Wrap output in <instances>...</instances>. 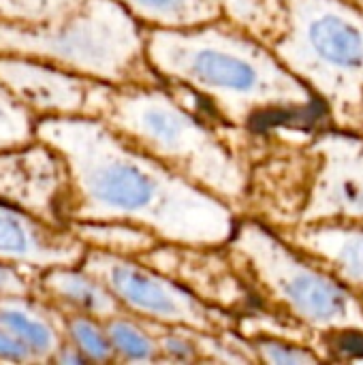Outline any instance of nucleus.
<instances>
[{
  "mask_svg": "<svg viewBox=\"0 0 363 365\" xmlns=\"http://www.w3.org/2000/svg\"><path fill=\"white\" fill-rule=\"evenodd\" d=\"M79 265L111 291L126 314L145 319L154 325L212 336L227 334L233 327V321L225 310L210 306L139 257L88 248Z\"/></svg>",
  "mask_w": 363,
  "mask_h": 365,
  "instance_id": "nucleus-7",
  "label": "nucleus"
},
{
  "mask_svg": "<svg viewBox=\"0 0 363 365\" xmlns=\"http://www.w3.org/2000/svg\"><path fill=\"white\" fill-rule=\"evenodd\" d=\"M0 53L36 58L109 86L160 83L148 60L145 26L118 0H83L39 26L0 19Z\"/></svg>",
  "mask_w": 363,
  "mask_h": 365,
  "instance_id": "nucleus-3",
  "label": "nucleus"
},
{
  "mask_svg": "<svg viewBox=\"0 0 363 365\" xmlns=\"http://www.w3.org/2000/svg\"><path fill=\"white\" fill-rule=\"evenodd\" d=\"M88 246L68 229L43 222L0 201V261L49 269L79 265Z\"/></svg>",
  "mask_w": 363,
  "mask_h": 365,
  "instance_id": "nucleus-12",
  "label": "nucleus"
},
{
  "mask_svg": "<svg viewBox=\"0 0 363 365\" xmlns=\"http://www.w3.org/2000/svg\"><path fill=\"white\" fill-rule=\"evenodd\" d=\"M68 229L88 246L124 257H145L163 244L152 231L131 222H71Z\"/></svg>",
  "mask_w": 363,
  "mask_h": 365,
  "instance_id": "nucleus-17",
  "label": "nucleus"
},
{
  "mask_svg": "<svg viewBox=\"0 0 363 365\" xmlns=\"http://www.w3.org/2000/svg\"><path fill=\"white\" fill-rule=\"evenodd\" d=\"M158 346L160 355L173 361H193L199 355V342L197 334L188 329L169 327L167 334H158Z\"/></svg>",
  "mask_w": 363,
  "mask_h": 365,
  "instance_id": "nucleus-25",
  "label": "nucleus"
},
{
  "mask_svg": "<svg viewBox=\"0 0 363 365\" xmlns=\"http://www.w3.org/2000/svg\"><path fill=\"white\" fill-rule=\"evenodd\" d=\"M109 340L116 351V359L131 364H148L160 357L158 338L150 334L133 314H116L105 321Z\"/></svg>",
  "mask_w": 363,
  "mask_h": 365,
  "instance_id": "nucleus-19",
  "label": "nucleus"
},
{
  "mask_svg": "<svg viewBox=\"0 0 363 365\" xmlns=\"http://www.w3.org/2000/svg\"><path fill=\"white\" fill-rule=\"evenodd\" d=\"M231 255L276 310L317 334H363V299L323 263L259 222L235 229Z\"/></svg>",
  "mask_w": 363,
  "mask_h": 365,
  "instance_id": "nucleus-6",
  "label": "nucleus"
},
{
  "mask_svg": "<svg viewBox=\"0 0 363 365\" xmlns=\"http://www.w3.org/2000/svg\"><path fill=\"white\" fill-rule=\"evenodd\" d=\"M223 17L248 34L272 43L282 28L280 0H218Z\"/></svg>",
  "mask_w": 363,
  "mask_h": 365,
  "instance_id": "nucleus-18",
  "label": "nucleus"
},
{
  "mask_svg": "<svg viewBox=\"0 0 363 365\" xmlns=\"http://www.w3.org/2000/svg\"><path fill=\"white\" fill-rule=\"evenodd\" d=\"M0 323L11 329L36 357V364L51 361L66 340L64 312L43 295L0 299Z\"/></svg>",
  "mask_w": 363,
  "mask_h": 365,
  "instance_id": "nucleus-15",
  "label": "nucleus"
},
{
  "mask_svg": "<svg viewBox=\"0 0 363 365\" xmlns=\"http://www.w3.org/2000/svg\"><path fill=\"white\" fill-rule=\"evenodd\" d=\"M36 139L56 148L71 173V222H131L163 244L220 248L237 222L233 205L188 182L103 118H39Z\"/></svg>",
  "mask_w": 363,
  "mask_h": 365,
  "instance_id": "nucleus-1",
  "label": "nucleus"
},
{
  "mask_svg": "<svg viewBox=\"0 0 363 365\" xmlns=\"http://www.w3.org/2000/svg\"><path fill=\"white\" fill-rule=\"evenodd\" d=\"M0 201L43 222L68 227L71 173L62 154L41 139L2 150Z\"/></svg>",
  "mask_w": 363,
  "mask_h": 365,
  "instance_id": "nucleus-8",
  "label": "nucleus"
},
{
  "mask_svg": "<svg viewBox=\"0 0 363 365\" xmlns=\"http://www.w3.org/2000/svg\"><path fill=\"white\" fill-rule=\"evenodd\" d=\"M36 122L39 118L0 81V152L36 139Z\"/></svg>",
  "mask_w": 363,
  "mask_h": 365,
  "instance_id": "nucleus-21",
  "label": "nucleus"
},
{
  "mask_svg": "<svg viewBox=\"0 0 363 365\" xmlns=\"http://www.w3.org/2000/svg\"><path fill=\"white\" fill-rule=\"evenodd\" d=\"M312 154L319 169L302 210V225L363 222V137L355 130L323 133Z\"/></svg>",
  "mask_w": 363,
  "mask_h": 365,
  "instance_id": "nucleus-10",
  "label": "nucleus"
},
{
  "mask_svg": "<svg viewBox=\"0 0 363 365\" xmlns=\"http://www.w3.org/2000/svg\"><path fill=\"white\" fill-rule=\"evenodd\" d=\"M101 118L137 148L229 205L246 197L248 173L242 160L160 83L113 86Z\"/></svg>",
  "mask_w": 363,
  "mask_h": 365,
  "instance_id": "nucleus-4",
  "label": "nucleus"
},
{
  "mask_svg": "<svg viewBox=\"0 0 363 365\" xmlns=\"http://www.w3.org/2000/svg\"><path fill=\"white\" fill-rule=\"evenodd\" d=\"M270 43L342 130L363 133V6L353 0H280Z\"/></svg>",
  "mask_w": 363,
  "mask_h": 365,
  "instance_id": "nucleus-5",
  "label": "nucleus"
},
{
  "mask_svg": "<svg viewBox=\"0 0 363 365\" xmlns=\"http://www.w3.org/2000/svg\"><path fill=\"white\" fill-rule=\"evenodd\" d=\"M64 331L66 340L81 351L86 361L105 364L116 359V351L109 340L105 321L83 312H64Z\"/></svg>",
  "mask_w": 363,
  "mask_h": 365,
  "instance_id": "nucleus-20",
  "label": "nucleus"
},
{
  "mask_svg": "<svg viewBox=\"0 0 363 365\" xmlns=\"http://www.w3.org/2000/svg\"><path fill=\"white\" fill-rule=\"evenodd\" d=\"M43 269L0 261V299L30 297L39 293V276Z\"/></svg>",
  "mask_w": 363,
  "mask_h": 365,
  "instance_id": "nucleus-24",
  "label": "nucleus"
},
{
  "mask_svg": "<svg viewBox=\"0 0 363 365\" xmlns=\"http://www.w3.org/2000/svg\"><path fill=\"white\" fill-rule=\"evenodd\" d=\"M83 0H0V19L21 26H39L51 21Z\"/></svg>",
  "mask_w": 363,
  "mask_h": 365,
  "instance_id": "nucleus-22",
  "label": "nucleus"
},
{
  "mask_svg": "<svg viewBox=\"0 0 363 365\" xmlns=\"http://www.w3.org/2000/svg\"><path fill=\"white\" fill-rule=\"evenodd\" d=\"M39 295L58 306L62 312H83L101 321L124 312L111 291L81 265H58L43 269L39 276Z\"/></svg>",
  "mask_w": 363,
  "mask_h": 365,
  "instance_id": "nucleus-14",
  "label": "nucleus"
},
{
  "mask_svg": "<svg viewBox=\"0 0 363 365\" xmlns=\"http://www.w3.org/2000/svg\"><path fill=\"white\" fill-rule=\"evenodd\" d=\"M216 248L205 246H180V244H158L152 252L141 257L156 269L165 272L182 287L193 291L197 297L214 308L231 310L244 304L246 284L227 261L214 255Z\"/></svg>",
  "mask_w": 363,
  "mask_h": 365,
  "instance_id": "nucleus-11",
  "label": "nucleus"
},
{
  "mask_svg": "<svg viewBox=\"0 0 363 365\" xmlns=\"http://www.w3.org/2000/svg\"><path fill=\"white\" fill-rule=\"evenodd\" d=\"M255 351L257 359L265 364H315L319 361V355L310 351V346L300 344L297 340L285 338V336H267V338H255Z\"/></svg>",
  "mask_w": 363,
  "mask_h": 365,
  "instance_id": "nucleus-23",
  "label": "nucleus"
},
{
  "mask_svg": "<svg viewBox=\"0 0 363 365\" xmlns=\"http://www.w3.org/2000/svg\"><path fill=\"white\" fill-rule=\"evenodd\" d=\"M0 81L36 118H101L113 88L56 64L11 53H0Z\"/></svg>",
  "mask_w": 363,
  "mask_h": 365,
  "instance_id": "nucleus-9",
  "label": "nucleus"
},
{
  "mask_svg": "<svg viewBox=\"0 0 363 365\" xmlns=\"http://www.w3.org/2000/svg\"><path fill=\"white\" fill-rule=\"evenodd\" d=\"M0 361L9 364H36V357L32 351L0 323Z\"/></svg>",
  "mask_w": 363,
  "mask_h": 365,
  "instance_id": "nucleus-26",
  "label": "nucleus"
},
{
  "mask_svg": "<svg viewBox=\"0 0 363 365\" xmlns=\"http://www.w3.org/2000/svg\"><path fill=\"white\" fill-rule=\"evenodd\" d=\"M145 28H193L223 17L218 0H118Z\"/></svg>",
  "mask_w": 363,
  "mask_h": 365,
  "instance_id": "nucleus-16",
  "label": "nucleus"
},
{
  "mask_svg": "<svg viewBox=\"0 0 363 365\" xmlns=\"http://www.w3.org/2000/svg\"><path fill=\"white\" fill-rule=\"evenodd\" d=\"M353 2H357V4H362L363 6V0H353Z\"/></svg>",
  "mask_w": 363,
  "mask_h": 365,
  "instance_id": "nucleus-27",
  "label": "nucleus"
},
{
  "mask_svg": "<svg viewBox=\"0 0 363 365\" xmlns=\"http://www.w3.org/2000/svg\"><path fill=\"white\" fill-rule=\"evenodd\" d=\"M145 49L160 79L199 94L235 126L319 105L267 43L225 17L193 28H145Z\"/></svg>",
  "mask_w": 363,
  "mask_h": 365,
  "instance_id": "nucleus-2",
  "label": "nucleus"
},
{
  "mask_svg": "<svg viewBox=\"0 0 363 365\" xmlns=\"http://www.w3.org/2000/svg\"><path fill=\"white\" fill-rule=\"evenodd\" d=\"M363 299V222L300 225L285 235Z\"/></svg>",
  "mask_w": 363,
  "mask_h": 365,
  "instance_id": "nucleus-13",
  "label": "nucleus"
}]
</instances>
